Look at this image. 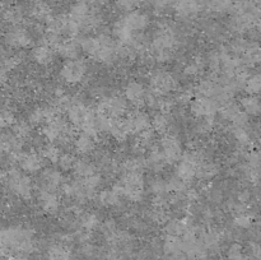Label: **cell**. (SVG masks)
Segmentation results:
<instances>
[{
    "mask_svg": "<svg viewBox=\"0 0 261 260\" xmlns=\"http://www.w3.org/2000/svg\"><path fill=\"white\" fill-rule=\"evenodd\" d=\"M120 190H121V194H124L129 200L139 201L143 198V190H144V178H143L142 173H125Z\"/></svg>",
    "mask_w": 261,
    "mask_h": 260,
    "instance_id": "obj_1",
    "label": "cell"
},
{
    "mask_svg": "<svg viewBox=\"0 0 261 260\" xmlns=\"http://www.w3.org/2000/svg\"><path fill=\"white\" fill-rule=\"evenodd\" d=\"M7 180L9 189L15 194V195H18L22 199H30L31 196H32V181H31L30 177L23 175L20 171L15 170V168L10 170L9 172L7 173Z\"/></svg>",
    "mask_w": 261,
    "mask_h": 260,
    "instance_id": "obj_2",
    "label": "cell"
},
{
    "mask_svg": "<svg viewBox=\"0 0 261 260\" xmlns=\"http://www.w3.org/2000/svg\"><path fill=\"white\" fill-rule=\"evenodd\" d=\"M45 139L59 142L63 138H73V132L69 127V122L61 116H54L42 129Z\"/></svg>",
    "mask_w": 261,
    "mask_h": 260,
    "instance_id": "obj_3",
    "label": "cell"
},
{
    "mask_svg": "<svg viewBox=\"0 0 261 260\" xmlns=\"http://www.w3.org/2000/svg\"><path fill=\"white\" fill-rule=\"evenodd\" d=\"M87 74V64L82 59L68 60L60 69V75L66 83L76 84L83 81Z\"/></svg>",
    "mask_w": 261,
    "mask_h": 260,
    "instance_id": "obj_4",
    "label": "cell"
},
{
    "mask_svg": "<svg viewBox=\"0 0 261 260\" xmlns=\"http://www.w3.org/2000/svg\"><path fill=\"white\" fill-rule=\"evenodd\" d=\"M127 111L126 98L121 96H112L103 98L98 105V112L111 117V119H120Z\"/></svg>",
    "mask_w": 261,
    "mask_h": 260,
    "instance_id": "obj_5",
    "label": "cell"
},
{
    "mask_svg": "<svg viewBox=\"0 0 261 260\" xmlns=\"http://www.w3.org/2000/svg\"><path fill=\"white\" fill-rule=\"evenodd\" d=\"M200 163V157L195 152H188L182 155V160L178 163L176 176L180 177L181 180L188 183L193 180L196 176V167Z\"/></svg>",
    "mask_w": 261,
    "mask_h": 260,
    "instance_id": "obj_6",
    "label": "cell"
},
{
    "mask_svg": "<svg viewBox=\"0 0 261 260\" xmlns=\"http://www.w3.org/2000/svg\"><path fill=\"white\" fill-rule=\"evenodd\" d=\"M150 86H152L153 93L158 96H166L172 89H175L176 82L170 73L165 70H155L150 78Z\"/></svg>",
    "mask_w": 261,
    "mask_h": 260,
    "instance_id": "obj_7",
    "label": "cell"
},
{
    "mask_svg": "<svg viewBox=\"0 0 261 260\" xmlns=\"http://www.w3.org/2000/svg\"><path fill=\"white\" fill-rule=\"evenodd\" d=\"M177 43V37L176 33L172 28L165 27L158 32L155 38L153 40L152 48H153V55L162 51H171L175 45Z\"/></svg>",
    "mask_w": 261,
    "mask_h": 260,
    "instance_id": "obj_8",
    "label": "cell"
},
{
    "mask_svg": "<svg viewBox=\"0 0 261 260\" xmlns=\"http://www.w3.org/2000/svg\"><path fill=\"white\" fill-rule=\"evenodd\" d=\"M191 114L195 115L196 117H211L214 116L218 110V102L214 101L209 97H198L190 102Z\"/></svg>",
    "mask_w": 261,
    "mask_h": 260,
    "instance_id": "obj_9",
    "label": "cell"
},
{
    "mask_svg": "<svg viewBox=\"0 0 261 260\" xmlns=\"http://www.w3.org/2000/svg\"><path fill=\"white\" fill-rule=\"evenodd\" d=\"M5 43L10 47L24 48L32 43V36L24 28L19 27V25H13L5 33Z\"/></svg>",
    "mask_w": 261,
    "mask_h": 260,
    "instance_id": "obj_10",
    "label": "cell"
},
{
    "mask_svg": "<svg viewBox=\"0 0 261 260\" xmlns=\"http://www.w3.org/2000/svg\"><path fill=\"white\" fill-rule=\"evenodd\" d=\"M161 148L167 162H175L182 157V145L175 135L166 134L161 139Z\"/></svg>",
    "mask_w": 261,
    "mask_h": 260,
    "instance_id": "obj_11",
    "label": "cell"
},
{
    "mask_svg": "<svg viewBox=\"0 0 261 260\" xmlns=\"http://www.w3.org/2000/svg\"><path fill=\"white\" fill-rule=\"evenodd\" d=\"M92 114H93V111H91L83 103L73 102L68 109V120L74 126L83 127Z\"/></svg>",
    "mask_w": 261,
    "mask_h": 260,
    "instance_id": "obj_12",
    "label": "cell"
},
{
    "mask_svg": "<svg viewBox=\"0 0 261 260\" xmlns=\"http://www.w3.org/2000/svg\"><path fill=\"white\" fill-rule=\"evenodd\" d=\"M121 22L129 28L132 32H140V31H144L145 28L149 25V17L148 14H145L144 12H139V10H133L125 14V17L122 18Z\"/></svg>",
    "mask_w": 261,
    "mask_h": 260,
    "instance_id": "obj_13",
    "label": "cell"
},
{
    "mask_svg": "<svg viewBox=\"0 0 261 260\" xmlns=\"http://www.w3.org/2000/svg\"><path fill=\"white\" fill-rule=\"evenodd\" d=\"M147 96V91H145L144 86L140 82L132 81L125 87V98H126L127 102L135 105V106H140V105L145 103Z\"/></svg>",
    "mask_w": 261,
    "mask_h": 260,
    "instance_id": "obj_14",
    "label": "cell"
},
{
    "mask_svg": "<svg viewBox=\"0 0 261 260\" xmlns=\"http://www.w3.org/2000/svg\"><path fill=\"white\" fill-rule=\"evenodd\" d=\"M150 121L152 120H150L149 115L144 111H140V110H135V111L130 112L126 119L130 132L139 133V134L150 129Z\"/></svg>",
    "mask_w": 261,
    "mask_h": 260,
    "instance_id": "obj_15",
    "label": "cell"
},
{
    "mask_svg": "<svg viewBox=\"0 0 261 260\" xmlns=\"http://www.w3.org/2000/svg\"><path fill=\"white\" fill-rule=\"evenodd\" d=\"M175 13L182 19H190L201 12V5L198 0H177L175 3Z\"/></svg>",
    "mask_w": 261,
    "mask_h": 260,
    "instance_id": "obj_16",
    "label": "cell"
},
{
    "mask_svg": "<svg viewBox=\"0 0 261 260\" xmlns=\"http://www.w3.org/2000/svg\"><path fill=\"white\" fill-rule=\"evenodd\" d=\"M18 161H19L20 168L28 173H35L40 171L43 167V162H45L42 155L36 152L24 153V154L20 153Z\"/></svg>",
    "mask_w": 261,
    "mask_h": 260,
    "instance_id": "obj_17",
    "label": "cell"
},
{
    "mask_svg": "<svg viewBox=\"0 0 261 260\" xmlns=\"http://www.w3.org/2000/svg\"><path fill=\"white\" fill-rule=\"evenodd\" d=\"M40 205L47 213H56L60 206V201H59L58 194L55 190L51 189H42L40 193Z\"/></svg>",
    "mask_w": 261,
    "mask_h": 260,
    "instance_id": "obj_18",
    "label": "cell"
},
{
    "mask_svg": "<svg viewBox=\"0 0 261 260\" xmlns=\"http://www.w3.org/2000/svg\"><path fill=\"white\" fill-rule=\"evenodd\" d=\"M30 12L33 19L37 20V23H47L53 18L50 5L43 0H33Z\"/></svg>",
    "mask_w": 261,
    "mask_h": 260,
    "instance_id": "obj_19",
    "label": "cell"
},
{
    "mask_svg": "<svg viewBox=\"0 0 261 260\" xmlns=\"http://www.w3.org/2000/svg\"><path fill=\"white\" fill-rule=\"evenodd\" d=\"M94 135L88 134V133L82 132L76 138H74L73 144L76 152L79 154H88V153L93 152L94 147H96V140H94Z\"/></svg>",
    "mask_w": 261,
    "mask_h": 260,
    "instance_id": "obj_20",
    "label": "cell"
},
{
    "mask_svg": "<svg viewBox=\"0 0 261 260\" xmlns=\"http://www.w3.org/2000/svg\"><path fill=\"white\" fill-rule=\"evenodd\" d=\"M54 116H55V107L54 106L37 107L31 112L28 121L31 125H42L47 124Z\"/></svg>",
    "mask_w": 261,
    "mask_h": 260,
    "instance_id": "obj_21",
    "label": "cell"
},
{
    "mask_svg": "<svg viewBox=\"0 0 261 260\" xmlns=\"http://www.w3.org/2000/svg\"><path fill=\"white\" fill-rule=\"evenodd\" d=\"M242 110L249 116H260L261 115V99L255 94H249L241 99Z\"/></svg>",
    "mask_w": 261,
    "mask_h": 260,
    "instance_id": "obj_22",
    "label": "cell"
},
{
    "mask_svg": "<svg viewBox=\"0 0 261 260\" xmlns=\"http://www.w3.org/2000/svg\"><path fill=\"white\" fill-rule=\"evenodd\" d=\"M32 58L40 65H48L54 60V50L53 47L47 45L36 46L32 50Z\"/></svg>",
    "mask_w": 261,
    "mask_h": 260,
    "instance_id": "obj_23",
    "label": "cell"
},
{
    "mask_svg": "<svg viewBox=\"0 0 261 260\" xmlns=\"http://www.w3.org/2000/svg\"><path fill=\"white\" fill-rule=\"evenodd\" d=\"M109 133L111 134L112 138H115V139L124 140L126 139L127 135L132 132H130L126 120H122L121 117H120V119H112Z\"/></svg>",
    "mask_w": 261,
    "mask_h": 260,
    "instance_id": "obj_24",
    "label": "cell"
},
{
    "mask_svg": "<svg viewBox=\"0 0 261 260\" xmlns=\"http://www.w3.org/2000/svg\"><path fill=\"white\" fill-rule=\"evenodd\" d=\"M56 48H58L59 54H60L63 58L68 59V60H74V59H78L79 51H81L79 42H76L75 40L63 41V42H61Z\"/></svg>",
    "mask_w": 261,
    "mask_h": 260,
    "instance_id": "obj_25",
    "label": "cell"
},
{
    "mask_svg": "<svg viewBox=\"0 0 261 260\" xmlns=\"http://www.w3.org/2000/svg\"><path fill=\"white\" fill-rule=\"evenodd\" d=\"M120 195H121V190L120 188L115 186L114 189H106V190L101 191L98 195L99 204L103 206H116L120 204Z\"/></svg>",
    "mask_w": 261,
    "mask_h": 260,
    "instance_id": "obj_26",
    "label": "cell"
},
{
    "mask_svg": "<svg viewBox=\"0 0 261 260\" xmlns=\"http://www.w3.org/2000/svg\"><path fill=\"white\" fill-rule=\"evenodd\" d=\"M61 183H63V175H61V172L59 170H55V168H47V170L43 171L42 189H51V190H55Z\"/></svg>",
    "mask_w": 261,
    "mask_h": 260,
    "instance_id": "obj_27",
    "label": "cell"
},
{
    "mask_svg": "<svg viewBox=\"0 0 261 260\" xmlns=\"http://www.w3.org/2000/svg\"><path fill=\"white\" fill-rule=\"evenodd\" d=\"M189 229H191L190 224L180 219H168L165 224V231L167 232L168 236L181 237Z\"/></svg>",
    "mask_w": 261,
    "mask_h": 260,
    "instance_id": "obj_28",
    "label": "cell"
},
{
    "mask_svg": "<svg viewBox=\"0 0 261 260\" xmlns=\"http://www.w3.org/2000/svg\"><path fill=\"white\" fill-rule=\"evenodd\" d=\"M89 13H91V5H89V3L87 0H78V2H75L71 5L69 17L75 19L76 22H82Z\"/></svg>",
    "mask_w": 261,
    "mask_h": 260,
    "instance_id": "obj_29",
    "label": "cell"
},
{
    "mask_svg": "<svg viewBox=\"0 0 261 260\" xmlns=\"http://www.w3.org/2000/svg\"><path fill=\"white\" fill-rule=\"evenodd\" d=\"M48 260H70L71 252L64 244H54L47 250Z\"/></svg>",
    "mask_w": 261,
    "mask_h": 260,
    "instance_id": "obj_30",
    "label": "cell"
},
{
    "mask_svg": "<svg viewBox=\"0 0 261 260\" xmlns=\"http://www.w3.org/2000/svg\"><path fill=\"white\" fill-rule=\"evenodd\" d=\"M219 168L214 162H200L196 167V177L200 180H211L218 173Z\"/></svg>",
    "mask_w": 261,
    "mask_h": 260,
    "instance_id": "obj_31",
    "label": "cell"
},
{
    "mask_svg": "<svg viewBox=\"0 0 261 260\" xmlns=\"http://www.w3.org/2000/svg\"><path fill=\"white\" fill-rule=\"evenodd\" d=\"M133 33L134 32H132V31H130L129 28L121 22V20L115 24L114 35L115 37L120 41V43H122V45H132L133 41H134V35H133Z\"/></svg>",
    "mask_w": 261,
    "mask_h": 260,
    "instance_id": "obj_32",
    "label": "cell"
},
{
    "mask_svg": "<svg viewBox=\"0 0 261 260\" xmlns=\"http://www.w3.org/2000/svg\"><path fill=\"white\" fill-rule=\"evenodd\" d=\"M166 162H167V161H166L162 150L152 149L149 154H148L147 160H145V166L154 171H160L165 167Z\"/></svg>",
    "mask_w": 261,
    "mask_h": 260,
    "instance_id": "obj_33",
    "label": "cell"
},
{
    "mask_svg": "<svg viewBox=\"0 0 261 260\" xmlns=\"http://www.w3.org/2000/svg\"><path fill=\"white\" fill-rule=\"evenodd\" d=\"M81 32V25L79 22H76L75 19L70 17L63 18V25H61V35H65L68 37H76Z\"/></svg>",
    "mask_w": 261,
    "mask_h": 260,
    "instance_id": "obj_34",
    "label": "cell"
},
{
    "mask_svg": "<svg viewBox=\"0 0 261 260\" xmlns=\"http://www.w3.org/2000/svg\"><path fill=\"white\" fill-rule=\"evenodd\" d=\"M79 46H81V48L84 53L94 58L97 53H98L99 47H101V42H99L98 37H84L79 42Z\"/></svg>",
    "mask_w": 261,
    "mask_h": 260,
    "instance_id": "obj_35",
    "label": "cell"
},
{
    "mask_svg": "<svg viewBox=\"0 0 261 260\" xmlns=\"http://www.w3.org/2000/svg\"><path fill=\"white\" fill-rule=\"evenodd\" d=\"M73 170L75 171L76 175L81 176V177H83V178H86V177H88V176L96 173V167H94L93 163L89 162V161H86V160L75 161V165H74Z\"/></svg>",
    "mask_w": 261,
    "mask_h": 260,
    "instance_id": "obj_36",
    "label": "cell"
},
{
    "mask_svg": "<svg viewBox=\"0 0 261 260\" xmlns=\"http://www.w3.org/2000/svg\"><path fill=\"white\" fill-rule=\"evenodd\" d=\"M4 18L10 24L18 25L24 19V12H23V9L20 7L8 8L7 10H4Z\"/></svg>",
    "mask_w": 261,
    "mask_h": 260,
    "instance_id": "obj_37",
    "label": "cell"
},
{
    "mask_svg": "<svg viewBox=\"0 0 261 260\" xmlns=\"http://www.w3.org/2000/svg\"><path fill=\"white\" fill-rule=\"evenodd\" d=\"M219 84H217L216 82L212 81V79H204L199 83L198 86V92L203 97H209V98H213L216 96L217 91H218Z\"/></svg>",
    "mask_w": 261,
    "mask_h": 260,
    "instance_id": "obj_38",
    "label": "cell"
},
{
    "mask_svg": "<svg viewBox=\"0 0 261 260\" xmlns=\"http://www.w3.org/2000/svg\"><path fill=\"white\" fill-rule=\"evenodd\" d=\"M150 126L153 127V130L157 133H166V130L170 126V120L166 116V114L163 112H158L153 116L152 121H150Z\"/></svg>",
    "mask_w": 261,
    "mask_h": 260,
    "instance_id": "obj_39",
    "label": "cell"
},
{
    "mask_svg": "<svg viewBox=\"0 0 261 260\" xmlns=\"http://www.w3.org/2000/svg\"><path fill=\"white\" fill-rule=\"evenodd\" d=\"M244 88L246 89V92L249 94H255L256 96V94L261 93V73L249 75Z\"/></svg>",
    "mask_w": 261,
    "mask_h": 260,
    "instance_id": "obj_40",
    "label": "cell"
},
{
    "mask_svg": "<svg viewBox=\"0 0 261 260\" xmlns=\"http://www.w3.org/2000/svg\"><path fill=\"white\" fill-rule=\"evenodd\" d=\"M240 111H241V107H240L236 102L228 101L226 102V103H223V106H222L221 115L223 119L231 120L232 121V120L234 119V116H236Z\"/></svg>",
    "mask_w": 261,
    "mask_h": 260,
    "instance_id": "obj_41",
    "label": "cell"
},
{
    "mask_svg": "<svg viewBox=\"0 0 261 260\" xmlns=\"http://www.w3.org/2000/svg\"><path fill=\"white\" fill-rule=\"evenodd\" d=\"M155 143V134L152 129H148L145 132L140 133L139 135V145L144 149H153Z\"/></svg>",
    "mask_w": 261,
    "mask_h": 260,
    "instance_id": "obj_42",
    "label": "cell"
},
{
    "mask_svg": "<svg viewBox=\"0 0 261 260\" xmlns=\"http://www.w3.org/2000/svg\"><path fill=\"white\" fill-rule=\"evenodd\" d=\"M13 132H14V134L17 137H19L23 140L31 135V133H32V125L30 124V121H18L13 126Z\"/></svg>",
    "mask_w": 261,
    "mask_h": 260,
    "instance_id": "obj_43",
    "label": "cell"
},
{
    "mask_svg": "<svg viewBox=\"0 0 261 260\" xmlns=\"http://www.w3.org/2000/svg\"><path fill=\"white\" fill-rule=\"evenodd\" d=\"M124 167L125 173L126 172H140L142 173V170L145 167V161L140 160V158H130V160H126L122 165Z\"/></svg>",
    "mask_w": 261,
    "mask_h": 260,
    "instance_id": "obj_44",
    "label": "cell"
},
{
    "mask_svg": "<svg viewBox=\"0 0 261 260\" xmlns=\"http://www.w3.org/2000/svg\"><path fill=\"white\" fill-rule=\"evenodd\" d=\"M41 155L43 157V160H47L50 161V162H55V161H58L59 157H60V149H59V147H56V145L54 144L45 145V147L42 148Z\"/></svg>",
    "mask_w": 261,
    "mask_h": 260,
    "instance_id": "obj_45",
    "label": "cell"
},
{
    "mask_svg": "<svg viewBox=\"0 0 261 260\" xmlns=\"http://www.w3.org/2000/svg\"><path fill=\"white\" fill-rule=\"evenodd\" d=\"M232 7H233V0H211L209 3V8L217 13H224Z\"/></svg>",
    "mask_w": 261,
    "mask_h": 260,
    "instance_id": "obj_46",
    "label": "cell"
},
{
    "mask_svg": "<svg viewBox=\"0 0 261 260\" xmlns=\"http://www.w3.org/2000/svg\"><path fill=\"white\" fill-rule=\"evenodd\" d=\"M81 223H82V227H83L86 231L89 232V231H93L94 228H97V227L99 226V219L96 214L88 213L81 219Z\"/></svg>",
    "mask_w": 261,
    "mask_h": 260,
    "instance_id": "obj_47",
    "label": "cell"
},
{
    "mask_svg": "<svg viewBox=\"0 0 261 260\" xmlns=\"http://www.w3.org/2000/svg\"><path fill=\"white\" fill-rule=\"evenodd\" d=\"M83 185L86 186L87 189H88L89 191H92V193H96L97 189L99 188V185L102 184V176L98 175V173H93V175L88 176V177L83 178Z\"/></svg>",
    "mask_w": 261,
    "mask_h": 260,
    "instance_id": "obj_48",
    "label": "cell"
},
{
    "mask_svg": "<svg viewBox=\"0 0 261 260\" xmlns=\"http://www.w3.org/2000/svg\"><path fill=\"white\" fill-rule=\"evenodd\" d=\"M203 66H204L203 61H201L200 59H195V60H193L191 63H189L188 65L185 66V69H184V73L189 76H195V75H198L201 70H203Z\"/></svg>",
    "mask_w": 261,
    "mask_h": 260,
    "instance_id": "obj_49",
    "label": "cell"
},
{
    "mask_svg": "<svg viewBox=\"0 0 261 260\" xmlns=\"http://www.w3.org/2000/svg\"><path fill=\"white\" fill-rule=\"evenodd\" d=\"M75 161L76 160L74 158L73 154H70V153H65V154H60L58 162H59V166H60L61 170L69 171V170H73L74 168Z\"/></svg>",
    "mask_w": 261,
    "mask_h": 260,
    "instance_id": "obj_50",
    "label": "cell"
},
{
    "mask_svg": "<svg viewBox=\"0 0 261 260\" xmlns=\"http://www.w3.org/2000/svg\"><path fill=\"white\" fill-rule=\"evenodd\" d=\"M150 189H152L153 194H154L155 196L167 195V193L170 191V190H168L167 181L160 180V178H157V180L153 181L152 185H150Z\"/></svg>",
    "mask_w": 261,
    "mask_h": 260,
    "instance_id": "obj_51",
    "label": "cell"
},
{
    "mask_svg": "<svg viewBox=\"0 0 261 260\" xmlns=\"http://www.w3.org/2000/svg\"><path fill=\"white\" fill-rule=\"evenodd\" d=\"M233 135L242 145H247L251 140V137H250V133L246 127L242 126H234L233 129Z\"/></svg>",
    "mask_w": 261,
    "mask_h": 260,
    "instance_id": "obj_52",
    "label": "cell"
},
{
    "mask_svg": "<svg viewBox=\"0 0 261 260\" xmlns=\"http://www.w3.org/2000/svg\"><path fill=\"white\" fill-rule=\"evenodd\" d=\"M150 218L157 223H165L168 221V214L165 211V206H157L154 205V209L150 213Z\"/></svg>",
    "mask_w": 261,
    "mask_h": 260,
    "instance_id": "obj_53",
    "label": "cell"
},
{
    "mask_svg": "<svg viewBox=\"0 0 261 260\" xmlns=\"http://www.w3.org/2000/svg\"><path fill=\"white\" fill-rule=\"evenodd\" d=\"M234 224L242 229H247L252 226V217L247 213L237 214L234 217Z\"/></svg>",
    "mask_w": 261,
    "mask_h": 260,
    "instance_id": "obj_54",
    "label": "cell"
},
{
    "mask_svg": "<svg viewBox=\"0 0 261 260\" xmlns=\"http://www.w3.org/2000/svg\"><path fill=\"white\" fill-rule=\"evenodd\" d=\"M117 7L124 12H133L140 4V0H116Z\"/></svg>",
    "mask_w": 261,
    "mask_h": 260,
    "instance_id": "obj_55",
    "label": "cell"
},
{
    "mask_svg": "<svg viewBox=\"0 0 261 260\" xmlns=\"http://www.w3.org/2000/svg\"><path fill=\"white\" fill-rule=\"evenodd\" d=\"M232 122L234 124V126L246 127L247 125H249V115L245 114L244 111H240L239 114L234 116V119L232 120Z\"/></svg>",
    "mask_w": 261,
    "mask_h": 260,
    "instance_id": "obj_56",
    "label": "cell"
},
{
    "mask_svg": "<svg viewBox=\"0 0 261 260\" xmlns=\"http://www.w3.org/2000/svg\"><path fill=\"white\" fill-rule=\"evenodd\" d=\"M177 0H150V3H152L155 9H165L168 5L175 4Z\"/></svg>",
    "mask_w": 261,
    "mask_h": 260,
    "instance_id": "obj_57",
    "label": "cell"
},
{
    "mask_svg": "<svg viewBox=\"0 0 261 260\" xmlns=\"http://www.w3.org/2000/svg\"><path fill=\"white\" fill-rule=\"evenodd\" d=\"M250 199H251V193L249 190H242L241 193L239 194V201L242 204L249 203Z\"/></svg>",
    "mask_w": 261,
    "mask_h": 260,
    "instance_id": "obj_58",
    "label": "cell"
},
{
    "mask_svg": "<svg viewBox=\"0 0 261 260\" xmlns=\"http://www.w3.org/2000/svg\"><path fill=\"white\" fill-rule=\"evenodd\" d=\"M87 2L89 3V5H94V7H105V5H107V3H109V0H87Z\"/></svg>",
    "mask_w": 261,
    "mask_h": 260,
    "instance_id": "obj_59",
    "label": "cell"
},
{
    "mask_svg": "<svg viewBox=\"0 0 261 260\" xmlns=\"http://www.w3.org/2000/svg\"><path fill=\"white\" fill-rule=\"evenodd\" d=\"M5 177H7V173H5V171L0 167V180H3V178Z\"/></svg>",
    "mask_w": 261,
    "mask_h": 260,
    "instance_id": "obj_60",
    "label": "cell"
},
{
    "mask_svg": "<svg viewBox=\"0 0 261 260\" xmlns=\"http://www.w3.org/2000/svg\"><path fill=\"white\" fill-rule=\"evenodd\" d=\"M50 3H53V4H60V3H63L64 0H48Z\"/></svg>",
    "mask_w": 261,
    "mask_h": 260,
    "instance_id": "obj_61",
    "label": "cell"
},
{
    "mask_svg": "<svg viewBox=\"0 0 261 260\" xmlns=\"http://www.w3.org/2000/svg\"><path fill=\"white\" fill-rule=\"evenodd\" d=\"M2 32H3V24L2 22H0V35H2Z\"/></svg>",
    "mask_w": 261,
    "mask_h": 260,
    "instance_id": "obj_62",
    "label": "cell"
}]
</instances>
